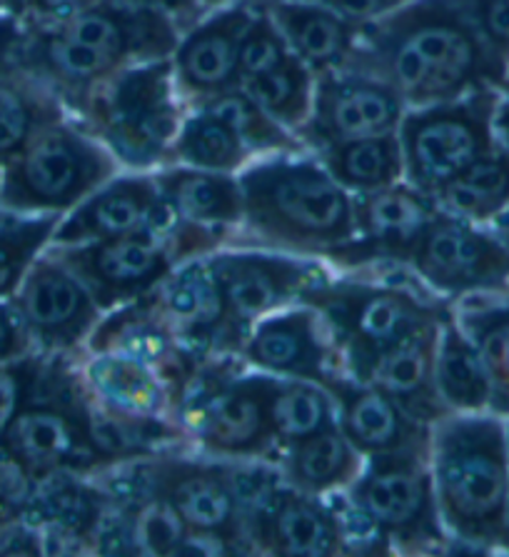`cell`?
I'll return each instance as SVG.
<instances>
[{
	"label": "cell",
	"mask_w": 509,
	"mask_h": 557,
	"mask_svg": "<svg viewBox=\"0 0 509 557\" xmlns=\"http://www.w3.org/2000/svg\"><path fill=\"white\" fill-rule=\"evenodd\" d=\"M347 71L375 75L414 108L449 103L505 81V67L460 0H410L385 18L360 25Z\"/></svg>",
	"instance_id": "cell-1"
},
{
	"label": "cell",
	"mask_w": 509,
	"mask_h": 557,
	"mask_svg": "<svg viewBox=\"0 0 509 557\" xmlns=\"http://www.w3.org/2000/svg\"><path fill=\"white\" fill-rule=\"evenodd\" d=\"M177 46L173 15L131 0H98L61 23L25 25L13 65L78 111L125 67L173 58Z\"/></svg>",
	"instance_id": "cell-2"
},
{
	"label": "cell",
	"mask_w": 509,
	"mask_h": 557,
	"mask_svg": "<svg viewBox=\"0 0 509 557\" xmlns=\"http://www.w3.org/2000/svg\"><path fill=\"white\" fill-rule=\"evenodd\" d=\"M430 468L439 518L460 543L509 550V428L452 412L432 425Z\"/></svg>",
	"instance_id": "cell-3"
},
{
	"label": "cell",
	"mask_w": 509,
	"mask_h": 557,
	"mask_svg": "<svg viewBox=\"0 0 509 557\" xmlns=\"http://www.w3.org/2000/svg\"><path fill=\"white\" fill-rule=\"evenodd\" d=\"M237 181L243 223L262 246L335 260L358 238L350 193L315 160L277 156Z\"/></svg>",
	"instance_id": "cell-4"
},
{
	"label": "cell",
	"mask_w": 509,
	"mask_h": 557,
	"mask_svg": "<svg viewBox=\"0 0 509 557\" xmlns=\"http://www.w3.org/2000/svg\"><path fill=\"white\" fill-rule=\"evenodd\" d=\"M173 58L125 67L78 108L92 138L133 171L165 163L181 131Z\"/></svg>",
	"instance_id": "cell-5"
},
{
	"label": "cell",
	"mask_w": 509,
	"mask_h": 557,
	"mask_svg": "<svg viewBox=\"0 0 509 557\" xmlns=\"http://www.w3.org/2000/svg\"><path fill=\"white\" fill-rule=\"evenodd\" d=\"M117 160L98 138L65 121L33 135L0 168V210L11 215H65L115 178Z\"/></svg>",
	"instance_id": "cell-6"
},
{
	"label": "cell",
	"mask_w": 509,
	"mask_h": 557,
	"mask_svg": "<svg viewBox=\"0 0 509 557\" xmlns=\"http://www.w3.org/2000/svg\"><path fill=\"white\" fill-rule=\"evenodd\" d=\"M300 302L315 308L325 320L355 383H370L380 358L407 335L452 315L443 302L422 300L395 285L355 281L312 285L300 295Z\"/></svg>",
	"instance_id": "cell-7"
},
{
	"label": "cell",
	"mask_w": 509,
	"mask_h": 557,
	"mask_svg": "<svg viewBox=\"0 0 509 557\" xmlns=\"http://www.w3.org/2000/svg\"><path fill=\"white\" fill-rule=\"evenodd\" d=\"M0 450L33 480L73 470L100 472L83 412V383L71 356H48L36 393L0 435Z\"/></svg>",
	"instance_id": "cell-8"
},
{
	"label": "cell",
	"mask_w": 509,
	"mask_h": 557,
	"mask_svg": "<svg viewBox=\"0 0 509 557\" xmlns=\"http://www.w3.org/2000/svg\"><path fill=\"white\" fill-rule=\"evenodd\" d=\"M268 387V375H237L231 362L208 360L177 400L175 420L210 453L265 458L277 447Z\"/></svg>",
	"instance_id": "cell-9"
},
{
	"label": "cell",
	"mask_w": 509,
	"mask_h": 557,
	"mask_svg": "<svg viewBox=\"0 0 509 557\" xmlns=\"http://www.w3.org/2000/svg\"><path fill=\"white\" fill-rule=\"evenodd\" d=\"M121 468L108 480L110 487L163 503L193 540L215 553H245L240 508L223 466L152 455Z\"/></svg>",
	"instance_id": "cell-10"
},
{
	"label": "cell",
	"mask_w": 509,
	"mask_h": 557,
	"mask_svg": "<svg viewBox=\"0 0 509 557\" xmlns=\"http://www.w3.org/2000/svg\"><path fill=\"white\" fill-rule=\"evenodd\" d=\"M495 96L480 88L449 103L424 106L405 113L400 135L405 178L435 198L467 165L495 148Z\"/></svg>",
	"instance_id": "cell-11"
},
{
	"label": "cell",
	"mask_w": 509,
	"mask_h": 557,
	"mask_svg": "<svg viewBox=\"0 0 509 557\" xmlns=\"http://www.w3.org/2000/svg\"><path fill=\"white\" fill-rule=\"evenodd\" d=\"M350 500L389 537V543L412 550L447 543L430 453L370 455V462L350 485Z\"/></svg>",
	"instance_id": "cell-12"
},
{
	"label": "cell",
	"mask_w": 509,
	"mask_h": 557,
	"mask_svg": "<svg viewBox=\"0 0 509 557\" xmlns=\"http://www.w3.org/2000/svg\"><path fill=\"white\" fill-rule=\"evenodd\" d=\"M50 252L88 288L100 310L146 298L173 275L177 265H183L165 235L156 233L53 246Z\"/></svg>",
	"instance_id": "cell-13"
},
{
	"label": "cell",
	"mask_w": 509,
	"mask_h": 557,
	"mask_svg": "<svg viewBox=\"0 0 509 557\" xmlns=\"http://www.w3.org/2000/svg\"><path fill=\"white\" fill-rule=\"evenodd\" d=\"M414 273L447 295L497 293L509 288V248L499 235L447 210L432 218L407 258Z\"/></svg>",
	"instance_id": "cell-14"
},
{
	"label": "cell",
	"mask_w": 509,
	"mask_h": 557,
	"mask_svg": "<svg viewBox=\"0 0 509 557\" xmlns=\"http://www.w3.org/2000/svg\"><path fill=\"white\" fill-rule=\"evenodd\" d=\"M208 263L218 277L227 308L233 352H240L254 323L283 310L287 302L300 300V295L312 285L327 281L318 265L297 263L270 252H215Z\"/></svg>",
	"instance_id": "cell-15"
},
{
	"label": "cell",
	"mask_w": 509,
	"mask_h": 557,
	"mask_svg": "<svg viewBox=\"0 0 509 557\" xmlns=\"http://www.w3.org/2000/svg\"><path fill=\"white\" fill-rule=\"evenodd\" d=\"M28 325L36 350L73 356L100 323L98 302L53 252L33 260L11 298Z\"/></svg>",
	"instance_id": "cell-16"
},
{
	"label": "cell",
	"mask_w": 509,
	"mask_h": 557,
	"mask_svg": "<svg viewBox=\"0 0 509 557\" xmlns=\"http://www.w3.org/2000/svg\"><path fill=\"white\" fill-rule=\"evenodd\" d=\"M405 100L393 86L360 71L322 73L315 78V100L308 123L297 135L325 150L339 143L397 133Z\"/></svg>",
	"instance_id": "cell-17"
},
{
	"label": "cell",
	"mask_w": 509,
	"mask_h": 557,
	"mask_svg": "<svg viewBox=\"0 0 509 557\" xmlns=\"http://www.w3.org/2000/svg\"><path fill=\"white\" fill-rule=\"evenodd\" d=\"M237 356L265 373L308 380L322 387L339 375V352L327 323L315 308L305 302L302 308H283L254 323Z\"/></svg>",
	"instance_id": "cell-18"
},
{
	"label": "cell",
	"mask_w": 509,
	"mask_h": 557,
	"mask_svg": "<svg viewBox=\"0 0 509 557\" xmlns=\"http://www.w3.org/2000/svg\"><path fill=\"white\" fill-rule=\"evenodd\" d=\"M352 208L358 238L335 256V263L343 265H364L372 260L407 265L424 227L439 213L437 200L424 196L410 183L358 193L352 198Z\"/></svg>",
	"instance_id": "cell-19"
},
{
	"label": "cell",
	"mask_w": 509,
	"mask_h": 557,
	"mask_svg": "<svg viewBox=\"0 0 509 557\" xmlns=\"http://www.w3.org/2000/svg\"><path fill=\"white\" fill-rule=\"evenodd\" d=\"M175 221L156 178H113L61 218L50 246H80L133 233L165 235Z\"/></svg>",
	"instance_id": "cell-20"
},
{
	"label": "cell",
	"mask_w": 509,
	"mask_h": 557,
	"mask_svg": "<svg viewBox=\"0 0 509 557\" xmlns=\"http://www.w3.org/2000/svg\"><path fill=\"white\" fill-rule=\"evenodd\" d=\"M88 350L115 352V356L146 362L167 383L175 408L193 375L208 362L183 348L158 306L156 293L125 302L108 320H100L88 337Z\"/></svg>",
	"instance_id": "cell-21"
},
{
	"label": "cell",
	"mask_w": 509,
	"mask_h": 557,
	"mask_svg": "<svg viewBox=\"0 0 509 557\" xmlns=\"http://www.w3.org/2000/svg\"><path fill=\"white\" fill-rule=\"evenodd\" d=\"M156 300L177 341L195 358L212 360L233 352L227 308L206 256L177 265L156 290Z\"/></svg>",
	"instance_id": "cell-22"
},
{
	"label": "cell",
	"mask_w": 509,
	"mask_h": 557,
	"mask_svg": "<svg viewBox=\"0 0 509 557\" xmlns=\"http://www.w3.org/2000/svg\"><path fill=\"white\" fill-rule=\"evenodd\" d=\"M105 497V487L85 483L83 472H53L36 483L23 522L40 533L42 555L96 553Z\"/></svg>",
	"instance_id": "cell-23"
},
{
	"label": "cell",
	"mask_w": 509,
	"mask_h": 557,
	"mask_svg": "<svg viewBox=\"0 0 509 557\" xmlns=\"http://www.w3.org/2000/svg\"><path fill=\"white\" fill-rule=\"evenodd\" d=\"M245 545L283 557L343 555L337 518L318 495L283 483L245 525Z\"/></svg>",
	"instance_id": "cell-24"
},
{
	"label": "cell",
	"mask_w": 509,
	"mask_h": 557,
	"mask_svg": "<svg viewBox=\"0 0 509 557\" xmlns=\"http://www.w3.org/2000/svg\"><path fill=\"white\" fill-rule=\"evenodd\" d=\"M325 391L335 398L339 430L368 458L405 450L430 453L432 425L407 416L380 387L337 375Z\"/></svg>",
	"instance_id": "cell-25"
},
{
	"label": "cell",
	"mask_w": 509,
	"mask_h": 557,
	"mask_svg": "<svg viewBox=\"0 0 509 557\" xmlns=\"http://www.w3.org/2000/svg\"><path fill=\"white\" fill-rule=\"evenodd\" d=\"M250 21L248 5H233L193 28L173 53L177 88L202 103L218 92L240 86L237 53Z\"/></svg>",
	"instance_id": "cell-26"
},
{
	"label": "cell",
	"mask_w": 509,
	"mask_h": 557,
	"mask_svg": "<svg viewBox=\"0 0 509 557\" xmlns=\"http://www.w3.org/2000/svg\"><path fill=\"white\" fill-rule=\"evenodd\" d=\"M443 325L445 320H437V323H430L407 335L405 341L380 358L370 377L372 385L387 393L407 416H412L424 425H435L443 418L452 416L443 398H439L435 383Z\"/></svg>",
	"instance_id": "cell-27"
},
{
	"label": "cell",
	"mask_w": 509,
	"mask_h": 557,
	"mask_svg": "<svg viewBox=\"0 0 509 557\" xmlns=\"http://www.w3.org/2000/svg\"><path fill=\"white\" fill-rule=\"evenodd\" d=\"M268 13L293 53L315 73L347 71L358 50L360 25L345 21L315 0H268Z\"/></svg>",
	"instance_id": "cell-28"
},
{
	"label": "cell",
	"mask_w": 509,
	"mask_h": 557,
	"mask_svg": "<svg viewBox=\"0 0 509 557\" xmlns=\"http://www.w3.org/2000/svg\"><path fill=\"white\" fill-rule=\"evenodd\" d=\"M160 196L181 223L210 227L225 233V227L243 223L240 181L231 173L200 171V168H170L156 175Z\"/></svg>",
	"instance_id": "cell-29"
},
{
	"label": "cell",
	"mask_w": 509,
	"mask_h": 557,
	"mask_svg": "<svg viewBox=\"0 0 509 557\" xmlns=\"http://www.w3.org/2000/svg\"><path fill=\"white\" fill-rule=\"evenodd\" d=\"M78 373L96 398L117 410L146 418H167L175 412L167 383L146 362L115 352H90Z\"/></svg>",
	"instance_id": "cell-30"
},
{
	"label": "cell",
	"mask_w": 509,
	"mask_h": 557,
	"mask_svg": "<svg viewBox=\"0 0 509 557\" xmlns=\"http://www.w3.org/2000/svg\"><path fill=\"white\" fill-rule=\"evenodd\" d=\"M280 462L287 485L318 497L352 485L362 472V453L337 423L287 445Z\"/></svg>",
	"instance_id": "cell-31"
},
{
	"label": "cell",
	"mask_w": 509,
	"mask_h": 557,
	"mask_svg": "<svg viewBox=\"0 0 509 557\" xmlns=\"http://www.w3.org/2000/svg\"><path fill=\"white\" fill-rule=\"evenodd\" d=\"M58 121H65V103L55 90L15 65L0 73V168Z\"/></svg>",
	"instance_id": "cell-32"
},
{
	"label": "cell",
	"mask_w": 509,
	"mask_h": 557,
	"mask_svg": "<svg viewBox=\"0 0 509 557\" xmlns=\"http://www.w3.org/2000/svg\"><path fill=\"white\" fill-rule=\"evenodd\" d=\"M435 383L449 412H482L489 408L492 380L485 360L455 315L445 320L439 333Z\"/></svg>",
	"instance_id": "cell-33"
},
{
	"label": "cell",
	"mask_w": 509,
	"mask_h": 557,
	"mask_svg": "<svg viewBox=\"0 0 509 557\" xmlns=\"http://www.w3.org/2000/svg\"><path fill=\"white\" fill-rule=\"evenodd\" d=\"M437 206L470 223L499 221L509 208V150L492 148L435 196Z\"/></svg>",
	"instance_id": "cell-34"
},
{
	"label": "cell",
	"mask_w": 509,
	"mask_h": 557,
	"mask_svg": "<svg viewBox=\"0 0 509 557\" xmlns=\"http://www.w3.org/2000/svg\"><path fill=\"white\" fill-rule=\"evenodd\" d=\"M322 165L345 190L372 193L400 183L405 160L400 135H370L320 150Z\"/></svg>",
	"instance_id": "cell-35"
},
{
	"label": "cell",
	"mask_w": 509,
	"mask_h": 557,
	"mask_svg": "<svg viewBox=\"0 0 509 557\" xmlns=\"http://www.w3.org/2000/svg\"><path fill=\"white\" fill-rule=\"evenodd\" d=\"M268 408L280 450L318 433V430L335 425L337 420V405L333 395L322 385L308 383V380L270 377Z\"/></svg>",
	"instance_id": "cell-36"
},
{
	"label": "cell",
	"mask_w": 509,
	"mask_h": 557,
	"mask_svg": "<svg viewBox=\"0 0 509 557\" xmlns=\"http://www.w3.org/2000/svg\"><path fill=\"white\" fill-rule=\"evenodd\" d=\"M258 103L273 121H277L287 131H300L312 113V100H315V73L305 65L300 58L290 53L273 71L258 75L243 83Z\"/></svg>",
	"instance_id": "cell-37"
},
{
	"label": "cell",
	"mask_w": 509,
	"mask_h": 557,
	"mask_svg": "<svg viewBox=\"0 0 509 557\" xmlns=\"http://www.w3.org/2000/svg\"><path fill=\"white\" fill-rule=\"evenodd\" d=\"M250 156L252 153L231 125L198 108V113L181 123L170 160L175 158L190 168H200V171L235 173L248 163Z\"/></svg>",
	"instance_id": "cell-38"
},
{
	"label": "cell",
	"mask_w": 509,
	"mask_h": 557,
	"mask_svg": "<svg viewBox=\"0 0 509 557\" xmlns=\"http://www.w3.org/2000/svg\"><path fill=\"white\" fill-rule=\"evenodd\" d=\"M198 108L218 115L225 125H231L250 153H283V150L300 148L295 135L273 121L254 103L250 92L240 86L202 100Z\"/></svg>",
	"instance_id": "cell-39"
},
{
	"label": "cell",
	"mask_w": 509,
	"mask_h": 557,
	"mask_svg": "<svg viewBox=\"0 0 509 557\" xmlns=\"http://www.w3.org/2000/svg\"><path fill=\"white\" fill-rule=\"evenodd\" d=\"M63 215H8L0 221V300H11L25 273L48 250Z\"/></svg>",
	"instance_id": "cell-40"
},
{
	"label": "cell",
	"mask_w": 509,
	"mask_h": 557,
	"mask_svg": "<svg viewBox=\"0 0 509 557\" xmlns=\"http://www.w3.org/2000/svg\"><path fill=\"white\" fill-rule=\"evenodd\" d=\"M460 325L485 360L492 380L489 408L509 418V306L470 310Z\"/></svg>",
	"instance_id": "cell-41"
},
{
	"label": "cell",
	"mask_w": 509,
	"mask_h": 557,
	"mask_svg": "<svg viewBox=\"0 0 509 557\" xmlns=\"http://www.w3.org/2000/svg\"><path fill=\"white\" fill-rule=\"evenodd\" d=\"M293 50L287 46L283 30L277 28L273 15L268 13V8H262L258 15H252V21L245 30L240 40V53H237V81L248 83L258 75L273 71L290 55Z\"/></svg>",
	"instance_id": "cell-42"
},
{
	"label": "cell",
	"mask_w": 509,
	"mask_h": 557,
	"mask_svg": "<svg viewBox=\"0 0 509 557\" xmlns=\"http://www.w3.org/2000/svg\"><path fill=\"white\" fill-rule=\"evenodd\" d=\"M42 366H46V352L40 350L0 366V435L25 408V403L33 398Z\"/></svg>",
	"instance_id": "cell-43"
},
{
	"label": "cell",
	"mask_w": 509,
	"mask_h": 557,
	"mask_svg": "<svg viewBox=\"0 0 509 557\" xmlns=\"http://www.w3.org/2000/svg\"><path fill=\"white\" fill-rule=\"evenodd\" d=\"M499 65L509 61V0H460Z\"/></svg>",
	"instance_id": "cell-44"
},
{
	"label": "cell",
	"mask_w": 509,
	"mask_h": 557,
	"mask_svg": "<svg viewBox=\"0 0 509 557\" xmlns=\"http://www.w3.org/2000/svg\"><path fill=\"white\" fill-rule=\"evenodd\" d=\"M96 3L98 0H0V11L18 15L25 25H40L61 23Z\"/></svg>",
	"instance_id": "cell-45"
},
{
	"label": "cell",
	"mask_w": 509,
	"mask_h": 557,
	"mask_svg": "<svg viewBox=\"0 0 509 557\" xmlns=\"http://www.w3.org/2000/svg\"><path fill=\"white\" fill-rule=\"evenodd\" d=\"M36 350L33 335L13 300H0V366Z\"/></svg>",
	"instance_id": "cell-46"
},
{
	"label": "cell",
	"mask_w": 509,
	"mask_h": 557,
	"mask_svg": "<svg viewBox=\"0 0 509 557\" xmlns=\"http://www.w3.org/2000/svg\"><path fill=\"white\" fill-rule=\"evenodd\" d=\"M315 3L327 5L330 11L343 15L345 21L355 25H364L372 21L385 18V15L395 13L397 8L410 3V0H315Z\"/></svg>",
	"instance_id": "cell-47"
},
{
	"label": "cell",
	"mask_w": 509,
	"mask_h": 557,
	"mask_svg": "<svg viewBox=\"0 0 509 557\" xmlns=\"http://www.w3.org/2000/svg\"><path fill=\"white\" fill-rule=\"evenodd\" d=\"M25 33V23L18 18V15L0 11V73L13 67L15 53H18V46L23 40Z\"/></svg>",
	"instance_id": "cell-48"
},
{
	"label": "cell",
	"mask_w": 509,
	"mask_h": 557,
	"mask_svg": "<svg viewBox=\"0 0 509 557\" xmlns=\"http://www.w3.org/2000/svg\"><path fill=\"white\" fill-rule=\"evenodd\" d=\"M131 3L158 8V11L173 15V18H185L198 8V0H131Z\"/></svg>",
	"instance_id": "cell-49"
},
{
	"label": "cell",
	"mask_w": 509,
	"mask_h": 557,
	"mask_svg": "<svg viewBox=\"0 0 509 557\" xmlns=\"http://www.w3.org/2000/svg\"><path fill=\"white\" fill-rule=\"evenodd\" d=\"M495 123H497L499 133H502V140H505V146H507V150H509V106H505L502 111H499Z\"/></svg>",
	"instance_id": "cell-50"
},
{
	"label": "cell",
	"mask_w": 509,
	"mask_h": 557,
	"mask_svg": "<svg viewBox=\"0 0 509 557\" xmlns=\"http://www.w3.org/2000/svg\"><path fill=\"white\" fill-rule=\"evenodd\" d=\"M497 235H499V238H502V243L509 248V221L497 225Z\"/></svg>",
	"instance_id": "cell-51"
},
{
	"label": "cell",
	"mask_w": 509,
	"mask_h": 557,
	"mask_svg": "<svg viewBox=\"0 0 509 557\" xmlns=\"http://www.w3.org/2000/svg\"><path fill=\"white\" fill-rule=\"evenodd\" d=\"M8 215H11V213H3V210H0V221H5Z\"/></svg>",
	"instance_id": "cell-52"
},
{
	"label": "cell",
	"mask_w": 509,
	"mask_h": 557,
	"mask_svg": "<svg viewBox=\"0 0 509 557\" xmlns=\"http://www.w3.org/2000/svg\"><path fill=\"white\" fill-rule=\"evenodd\" d=\"M507 428H509V425H507Z\"/></svg>",
	"instance_id": "cell-53"
}]
</instances>
